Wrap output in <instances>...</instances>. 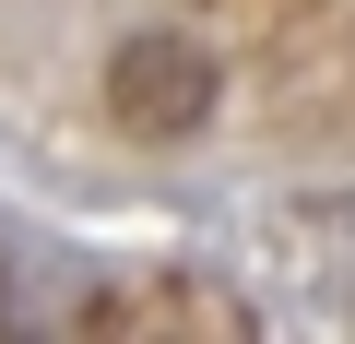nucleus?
<instances>
[{
	"instance_id": "f03ea898",
	"label": "nucleus",
	"mask_w": 355,
	"mask_h": 344,
	"mask_svg": "<svg viewBox=\"0 0 355 344\" xmlns=\"http://www.w3.org/2000/svg\"><path fill=\"white\" fill-rule=\"evenodd\" d=\"M296 226H331V238H355V190H308V202H296Z\"/></svg>"
},
{
	"instance_id": "f257e3e1",
	"label": "nucleus",
	"mask_w": 355,
	"mask_h": 344,
	"mask_svg": "<svg viewBox=\"0 0 355 344\" xmlns=\"http://www.w3.org/2000/svg\"><path fill=\"white\" fill-rule=\"evenodd\" d=\"M214 95H225L214 48L178 36V24H142V36H119V60H107V119H119L130 142H190V131H214Z\"/></svg>"
}]
</instances>
